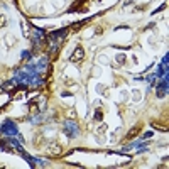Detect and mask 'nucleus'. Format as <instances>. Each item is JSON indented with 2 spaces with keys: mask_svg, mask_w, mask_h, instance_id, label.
Wrapping results in <instances>:
<instances>
[{
  "mask_svg": "<svg viewBox=\"0 0 169 169\" xmlns=\"http://www.w3.org/2000/svg\"><path fill=\"white\" fill-rule=\"evenodd\" d=\"M83 56H85V51H83V47L78 46L75 49V53H73V56L69 57V61H71V63H78L79 59H83Z\"/></svg>",
  "mask_w": 169,
  "mask_h": 169,
  "instance_id": "obj_1",
  "label": "nucleus"
},
{
  "mask_svg": "<svg viewBox=\"0 0 169 169\" xmlns=\"http://www.w3.org/2000/svg\"><path fill=\"white\" fill-rule=\"evenodd\" d=\"M49 152L51 154H61V147L59 146H49Z\"/></svg>",
  "mask_w": 169,
  "mask_h": 169,
  "instance_id": "obj_2",
  "label": "nucleus"
},
{
  "mask_svg": "<svg viewBox=\"0 0 169 169\" xmlns=\"http://www.w3.org/2000/svg\"><path fill=\"white\" fill-rule=\"evenodd\" d=\"M137 132H139V127H135V129H132V130L129 132V135H127V137H129V139H132V137H135V134H137Z\"/></svg>",
  "mask_w": 169,
  "mask_h": 169,
  "instance_id": "obj_3",
  "label": "nucleus"
},
{
  "mask_svg": "<svg viewBox=\"0 0 169 169\" xmlns=\"http://www.w3.org/2000/svg\"><path fill=\"white\" fill-rule=\"evenodd\" d=\"M147 137H152V132H146V134L142 135V139H147Z\"/></svg>",
  "mask_w": 169,
  "mask_h": 169,
  "instance_id": "obj_4",
  "label": "nucleus"
},
{
  "mask_svg": "<svg viewBox=\"0 0 169 169\" xmlns=\"http://www.w3.org/2000/svg\"><path fill=\"white\" fill-rule=\"evenodd\" d=\"M3 24H5V17H2V19H0V25H3Z\"/></svg>",
  "mask_w": 169,
  "mask_h": 169,
  "instance_id": "obj_5",
  "label": "nucleus"
}]
</instances>
